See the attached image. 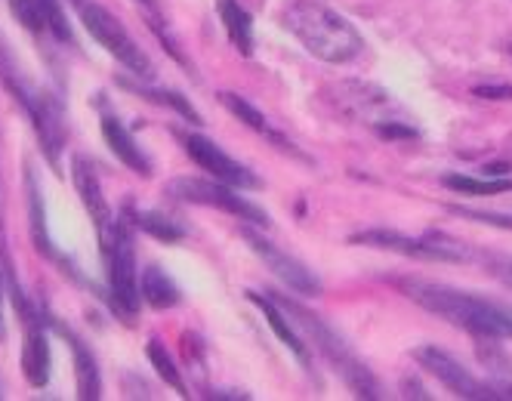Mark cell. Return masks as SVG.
Masks as SVG:
<instances>
[{"label":"cell","mask_w":512,"mask_h":401,"mask_svg":"<svg viewBox=\"0 0 512 401\" xmlns=\"http://www.w3.org/2000/svg\"><path fill=\"white\" fill-rule=\"evenodd\" d=\"M405 294L420 303L423 309L448 318L457 327H466L469 334L485 337V340H512V306L494 303L485 297L466 294V290H454L445 284L432 281H398Z\"/></svg>","instance_id":"cell-1"},{"label":"cell","mask_w":512,"mask_h":401,"mask_svg":"<svg viewBox=\"0 0 512 401\" xmlns=\"http://www.w3.org/2000/svg\"><path fill=\"white\" fill-rule=\"evenodd\" d=\"M284 28L294 34L315 59L331 62V65H346L364 50V41L355 31V25L343 19L340 13L327 10L324 4H315V0H297L294 7H287Z\"/></svg>","instance_id":"cell-2"},{"label":"cell","mask_w":512,"mask_h":401,"mask_svg":"<svg viewBox=\"0 0 512 401\" xmlns=\"http://www.w3.org/2000/svg\"><path fill=\"white\" fill-rule=\"evenodd\" d=\"M281 300V297H278ZM284 303V300H281ZM284 309L290 312V315H297L294 321L300 324V327H306L309 331V337H312V343L324 352V358L331 361V364H337V371L343 374V380L355 389V395H364V398H377V380L371 377V371L364 368V364L349 352V346L327 327L318 315H312V312H306L303 306H297V303H284Z\"/></svg>","instance_id":"cell-3"},{"label":"cell","mask_w":512,"mask_h":401,"mask_svg":"<svg viewBox=\"0 0 512 401\" xmlns=\"http://www.w3.org/2000/svg\"><path fill=\"white\" fill-rule=\"evenodd\" d=\"M167 192L179 201H189V204H204V207H219L244 223L253 226H269V213L260 210L256 204H250L244 195H238L241 189L229 186V182H219V179H189V176H179L173 179Z\"/></svg>","instance_id":"cell-4"},{"label":"cell","mask_w":512,"mask_h":401,"mask_svg":"<svg viewBox=\"0 0 512 401\" xmlns=\"http://www.w3.org/2000/svg\"><path fill=\"white\" fill-rule=\"evenodd\" d=\"M81 10V22H84V28L90 31V38L99 44V47H105V53H112L121 65H127L136 78H152L155 75V68H152V62H149V56H145L139 47H136V41L127 34V28L108 13L105 7H99V4H84V7H78Z\"/></svg>","instance_id":"cell-5"},{"label":"cell","mask_w":512,"mask_h":401,"mask_svg":"<svg viewBox=\"0 0 512 401\" xmlns=\"http://www.w3.org/2000/svg\"><path fill=\"white\" fill-rule=\"evenodd\" d=\"M414 361L420 364L426 374H432L442 386H448L457 398H472V401L500 398V401H512V389H506V386H488L482 380H475L457 358H451L448 352L435 349V346L414 349Z\"/></svg>","instance_id":"cell-6"},{"label":"cell","mask_w":512,"mask_h":401,"mask_svg":"<svg viewBox=\"0 0 512 401\" xmlns=\"http://www.w3.org/2000/svg\"><path fill=\"white\" fill-rule=\"evenodd\" d=\"M108 253V290H112V303L121 315H136L142 290H139V272H136V250L127 232V223L118 220L115 238L105 247Z\"/></svg>","instance_id":"cell-7"},{"label":"cell","mask_w":512,"mask_h":401,"mask_svg":"<svg viewBox=\"0 0 512 401\" xmlns=\"http://www.w3.org/2000/svg\"><path fill=\"white\" fill-rule=\"evenodd\" d=\"M352 241L355 244L383 247V250H395V253H405V257H417V260H435V263H466V260H472V253L460 241H451L445 235L408 238V235L386 232V229H371V232L355 235Z\"/></svg>","instance_id":"cell-8"},{"label":"cell","mask_w":512,"mask_h":401,"mask_svg":"<svg viewBox=\"0 0 512 401\" xmlns=\"http://www.w3.org/2000/svg\"><path fill=\"white\" fill-rule=\"evenodd\" d=\"M241 235H244V241L250 244V250L256 253V257H260L290 290H297V294H303V297H318L321 294L318 275L309 266H303L297 257H290V253L278 250L269 238H263L260 232H253V229H241Z\"/></svg>","instance_id":"cell-9"},{"label":"cell","mask_w":512,"mask_h":401,"mask_svg":"<svg viewBox=\"0 0 512 401\" xmlns=\"http://www.w3.org/2000/svg\"><path fill=\"white\" fill-rule=\"evenodd\" d=\"M182 149H186L189 158L201 170H207L213 179L229 182V186H235V189H260V179H256L244 164L232 161L216 142H210V139H204L198 133H186V136H182Z\"/></svg>","instance_id":"cell-10"},{"label":"cell","mask_w":512,"mask_h":401,"mask_svg":"<svg viewBox=\"0 0 512 401\" xmlns=\"http://www.w3.org/2000/svg\"><path fill=\"white\" fill-rule=\"evenodd\" d=\"M71 182H75V189L81 195V204L87 207L93 226L99 229L102 235V247L112 244L115 238V229H118V220H112V207H108L105 195H102V182H99V173L93 167V161L87 155H75L71 158Z\"/></svg>","instance_id":"cell-11"},{"label":"cell","mask_w":512,"mask_h":401,"mask_svg":"<svg viewBox=\"0 0 512 401\" xmlns=\"http://www.w3.org/2000/svg\"><path fill=\"white\" fill-rule=\"evenodd\" d=\"M25 321V343H22V374L28 380L31 389H44L50 383V371H53V352H50V337L44 318L38 315V309H25L22 312Z\"/></svg>","instance_id":"cell-12"},{"label":"cell","mask_w":512,"mask_h":401,"mask_svg":"<svg viewBox=\"0 0 512 401\" xmlns=\"http://www.w3.org/2000/svg\"><path fill=\"white\" fill-rule=\"evenodd\" d=\"M0 87H4V90L13 96V102L28 115L31 124L38 121L41 108H44V102H47V90L34 87V84L25 78V71H22V65H19V59H16V53H13V47H10V41H7V34H4V31H0Z\"/></svg>","instance_id":"cell-13"},{"label":"cell","mask_w":512,"mask_h":401,"mask_svg":"<svg viewBox=\"0 0 512 401\" xmlns=\"http://www.w3.org/2000/svg\"><path fill=\"white\" fill-rule=\"evenodd\" d=\"M25 201H28V232H31V244H34V250H38L41 257H47V260L59 263V266H62V272H71V275L78 278L75 266H71V263L62 257V253L56 250V244H53V235H50V226H47V204H44V192H41L38 176H34V170H31V161L25 164Z\"/></svg>","instance_id":"cell-14"},{"label":"cell","mask_w":512,"mask_h":401,"mask_svg":"<svg viewBox=\"0 0 512 401\" xmlns=\"http://www.w3.org/2000/svg\"><path fill=\"white\" fill-rule=\"evenodd\" d=\"M99 130H102L105 145L112 149V155H115L127 170H133V173H139V176H145V179L152 176V161H149V155H145V152L139 149V142L133 139V133H130L115 115H105L102 124H99Z\"/></svg>","instance_id":"cell-15"},{"label":"cell","mask_w":512,"mask_h":401,"mask_svg":"<svg viewBox=\"0 0 512 401\" xmlns=\"http://www.w3.org/2000/svg\"><path fill=\"white\" fill-rule=\"evenodd\" d=\"M56 331L68 340L71 358H75V380H78V398L81 401H96L102 395V377L96 368V355L90 352V346L75 334L68 331L65 324H56Z\"/></svg>","instance_id":"cell-16"},{"label":"cell","mask_w":512,"mask_h":401,"mask_svg":"<svg viewBox=\"0 0 512 401\" xmlns=\"http://www.w3.org/2000/svg\"><path fill=\"white\" fill-rule=\"evenodd\" d=\"M219 102H223L229 112L241 121V124H247L253 133H260L263 139H269L275 149H281V152H294L297 155V149L290 145V139L287 136H281L272 124H269V118L263 115V112H256V108L244 99V96H238V93H219Z\"/></svg>","instance_id":"cell-17"},{"label":"cell","mask_w":512,"mask_h":401,"mask_svg":"<svg viewBox=\"0 0 512 401\" xmlns=\"http://www.w3.org/2000/svg\"><path fill=\"white\" fill-rule=\"evenodd\" d=\"M247 300L260 306V312L266 315V321H269V327L275 331V337H278L290 352H294L303 364H309V346L303 343V337L294 331V327H290V321H287L284 312L275 306V300H272V297H263V294H256V290H247Z\"/></svg>","instance_id":"cell-18"},{"label":"cell","mask_w":512,"mask_h":401,"mask_svg":"<svg viewBox=\"0 0 512 401\" xmlns=\"http://www.w3.org/2000/svg\"><path fill=\"white\" fill-rule=\"evenodd\" d=\"M139 290H142V300L149 303L152 309H173L182 300L176 281L161 266H149V269L142 272Z\"/></svg>","instance_id":"cell-19"},{"label":"cell","mask_w":512,"mask_h":401,"mask_svg":"<svg viewBox=\"0 0 512 401\" xmlns=\"http://www.w3.org/2000/svg\"><path fill=\"white\" fill-rule=\"evenodd\" d=\"M216 10H219V19H223V28L229 34V41L241 50V56H253V22H250V13L238 4V0H219Z\"/></svg>","instance_id":"cell-20"},{"label":"cell","mask_w":512,"mask_h":401,"mask_svg":"<svg viewBox=\"0 0 512 401\" xmlns=\"http://www.w3.org/2000/svg\"><path fill=\"white\" fill-rule=\"evenodd\" d=\"M130 223H133L136 229H142L145 235H152V238L164 241V244H176V241L186 238V229L176 226V220H170V216H164V213H158V210H136V213L130 216Z\"/></svg>","instance_id":"cell-21"},{"label":"cell","mask_w":512,"mask_h":401,"mask_svg":"<svg viewBox=\"0 0 512 401\" xmlns=\"http://www.w3.org/2000/svg\"><path fill=\"white\" fill-rule=\"evenodd\" d=\"M445 189L457 192V195H472V198H488V195H500L512 189V176H500V179H472V176H460L451 173L445 176Z\"/></svg>","instance_id":"cell-22"},{"label":"cell","mask_w":512,"mask_h":401,"mask_svg":"<svg viewBox=\"0 0 512 401\" xmlns=\"http://www.w3.org/2000/svg\"><path fill=\"white\" fill-rule=\"evenodd\" d=\"M145 352H149V361L155 364V371H158V377L167 383V386H173L179 395H189V389H186V383H182V374H179V368L173 364V358H170V352L164 349V343H158V340H152L149 346H145Z\"/></svg>","instance_id":"cell-23"},{"label":"cell","mask_w":512,"mask_h":401,"mask_svg":"<svg viewBox=\"0 0 512 401\" xmlns=\"http://www.w3.org/2000/svg\"><path fill=\"white\" fill-rule=\"evenodd\" d=\"M142 99H152V102H161V105H170L173 112H179L182 118H186L189 124H204L201 121V115L192 108V102L182 96V93H176V90H149V87H133Z\"/></svg>","instance_id":"cell-24"},{"label":"cell","mask_w":512,"mask_h":401,"mask_svg":"<svg viewBox=\"0 0 512 401\" xmlns=\"http://www.w3.org/2000/svg\"><path fill=\"white\" fill-rule=\"evenodd\" d=\"M38 7L44 13V22H47V31H53V38L62 41V44H75V38H71V25L62 13V4L59 0H38Z\"/></svg>","instance_id":"cell-25"},{"label":"cell","mask_w":512,"mask_h":401,"mask_svg":"<svg viewBox=\"0 0 512 401\" xmlns=\"http://www.w3.org/2000/svg\"><path fill=\"white\" fill-rule=\"evenodd\" d=\"M10 10L16 16V22H22V28L41 34L47 31V22H44V13L38 7V0H10Z\"/></svg>","instance_id":"cell-26"},{"label":"cell","mask_w":512,"mask_h":401,"mask_svg":"<svg viewBox=\"0 0 512 401\" xmlns=\"http://www.w3.org/2000/svg\"><path fill=\"white\" fill-rule=\"evenodd\" d=\"M451 213L463 216V220H472V223H485V226H497V229H512V213H491V210H466V207H451Z\"/></svg>","instance_id":"cell-27"},{"label":"cell","mask_w":512,"mask_h":401,"mask_svg":"<svg viewBox=\"0 0 512 401\" xmlns=\"http://www.w3.org/2000/svg\"><path fill=\"white\" fill-rule=\"evenodd\" d=\"M377 133L383 139H417V130L408 127L405 121H386V124H377Z\"/></svg>","instance_id":"cell-28"},{"label":"cell","mask_w":512,"mask_h":401,"mask_svg":"<svg viewBox=\"0 0 512 401\" xmlns=\"http://www.w3.org/2000/svg\"><path fill=\"white\" fill-rule=\"evenodd\" d=\"M485 263H488V272L494 275V278H500L503 284H509L512 287V257H485Z\"/></svg>","instance_id":"cell-29"},{"label":"cell","mask_w":512,"mask_h":401,"mask_svg":"<svg viewBox=\"0 0 512 401\" xmlns=\"http://www.w3.org/2000/svg\"><path fill=\"white\" fill-rule=\"evenodd\" d=\"M479 99H512V84H485L472 90Z\"/></svg>","instance_id":"cell-30"},{"label":"cell","mask_w":512,"mask_h":401,"mask_svg":"<svg viewBox=\"0 0 512 401\" xmlns=\"http://www.w3.org/2000/svg\"><path fill=\"white\" fill-rule=\"evenodd\" d=\"M7 284H10V275H7V269H0V340H7V318H4Z\"/></svg>","instance_id":"cell-31"},{"label":"cell","mask_w":512,"mask_h":401,"mask_svg":"<svg viewBox=\"0 0 512 401\" xmlns=\"http://www.w3.org/2000/svg\"><path fill=\"white\" fill-rule=\"evenodd\" d=\"M485 173L494 179V176H512V164H488Z\"/></svg>","instance_id":"cell-32"},{"label":"cell","mask_w":512,"mask_h":401,"mask_svg":"<svg viewBox=\"0 0 512 401\" xmlns=\"http://www.w3.org/2000/svg\"><path fill=\"white\" fill-rule=\"evenodd\" d=\"M71 4H75V7H84V4H87V0H71Z\"/></svg>","instance_id":"cell-33"},{"label":"cell","mask_w":512,"mask_h":401,"mask_svg":"<svg viewBox=\"0 0 512 401\" xmlns=\"http://www.w3.org/2000/svg\"><path fill=\"white\" fill-rule=\"evenodd\" d=\"M509 50H512V47H509Z\"/></svg>","instance_id":"cell-34"}]
</instances>
